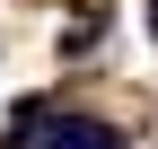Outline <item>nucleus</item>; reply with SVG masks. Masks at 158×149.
Listing matches in <instances>:
<instances>
[{
	"instance_id": "f257e3e1",
	"label": "nucleus",
	"mask_w": 158,
	"mask_h": 149,
	"mask_svg": "<svg viewBox=\"0 0 158 149\" xmlns=\"http://www.w3.org/2000/svg\"><path fill=\"white\" fill-rule=\"evenodd\" d=\"M35 149H123V140H114L106 123H79V114H62V123H53V132L35 140Z\"/></svg>"
},
{
	"instance_id": "7ed1b4c3",
	"label": "nucleus",
	"mask_w": 158,
	"mask_h": 149,
	"mask_svg": "<svg viewBox=\"0 0 158 149\" xmlns=\"http://www.w3.org/2000/svg\"><path fill=\"white\" fill-rule=\"evenodd\" d=\"M149 26H158V0H149Z\"/></svg>"
},
{
	"instance_id": "f03ea898",
	"label": "nucleus",
	"mask_w": 158,
	"mask_h": 149,
	"mask_svg": "<svg viewBox=\"0 0 158 149\" xmlns=\"http://www.w3.org/2000/svg\"><path fill=\"white\" fill-rule=\"evenodd\" d=\"M44 132H53V114H44V105L27 97V105H9V132H0V149H35Z\"/></svg>"
}]
</instances>
